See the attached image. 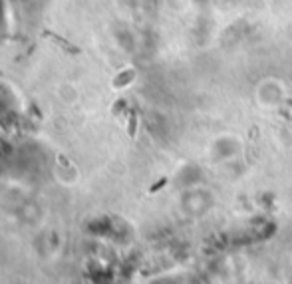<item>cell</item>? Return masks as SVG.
I'll use <instances>...</instances> for the list:
<instances>
[{
    "label": "cell",
    "instance_id": "6da1fadb",
    "mask_svg": "<svg viewBox=\"0 0 292 284\" xmlns=\"http://www.w3.org/2000/svg\"><path fill=\"white\" fill-rule=\"evenodd\" d=\"M44 36H46V38H52V40H54V42H56L58 46H60V48H64L68 54H80V48H77V46H72L70 42H68V40H66V38H62V36H58V34H54V32H48L46 30V32H44Z\"/></svg>",
    "mask_w": 292,
    "mask_h": 284
}]
</instances>
